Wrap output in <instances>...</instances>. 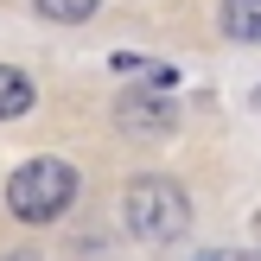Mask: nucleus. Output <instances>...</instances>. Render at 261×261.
Instances as JSON below:
<instances>
[{
	"label": "nucleus",
	"mask_w": 261,
	"mask_h": 261,
	"mask_svg": "<svg viewBox=\"0 0 261 261\" xmlns=\"http://www.w3.org/2000/svg\"><path fill=\"white\" fill-rule=\"evenodd\" d=\"M121 217H127V229H134L140 242L166 249V242H178V236L191 229V198H185V185H178V178L147 172V178H134V185H127Z\"/></svg>",
	"instance_id": "f257e3e1"
},
{
	"label": "nucleus",
	"mask_w": 261,
	"mask_h": 261,
	"mask_svg": "<svg viewBox=\"0 0 261 261\" xmlns=\"http://www.w3.org/2000/svg\"><path fill=\"white\" fill-rule=\"evenodd\" d=\"M70 204H76V166L64 160H25L7 178V211L19 223H58Z\"/></svg>",
	"instance_id": "f03ea898"
},
{
	"label": "nucleus",
	"mask_w": 261,
	"mask_h": 261,
	"mask_svg": "<svg viewBox=\"0 0 261 261\" xmlns=\"http://www.w3.org/2000/svg\"><path fill=\"white\" fill-rule=\"evenodd\" d=\"M172 121H178V109L166 96H121L115 102V127H121V134H140V140H153V134H172Z\"/></svg>",
	"instance_id": "7ed1b4c3"
},
{
	"label": "nucleus",
	"mask_w": 261,
	"mask_h": 261,
	"mask_svg": "<svg viewBox=\"0 0 261 261\" xmlns=\"http://www.w3.org/2000/svg\"><path fill=\"white\" fill-rule=\"evenodd\" d=\"M38 89L25 70H13V64H0V121H19V115H32Z\"/></svg>",
	"instance_id": "20e7f679"
},
{
	"label": "nucleus",
	"mask_w": 261,
	"mask_h": 261,
	"mask_svg": "<svg viewBox=\"0 0 261 261\" xmlns=\"http://www.w3.org/2000/svg\"><path fill=\"white\" fill-rule=\"evenodd\" d=\"M223 32L242 38V45H255L261 38V0H223Z\"/></svg>",
	"instance_id": "39448f33"
},
{
	"label": "nucleus",
	"mask_w": 261,
	"mask_h": 261,
	"mask_svg": "<svg viewBox=\"0 0 261 261\" xmlns=\"http://www.w3.org/2000/svg\"><path fill=\"white\" fill-rule=\"evenodd\" d=\"M45 19H58V25H83V19H96V7L102 0H32Z\"/></svg>",
	"instance_id": "423d86ee"
},
{
	"label": "nucleus",
	"mask_w": 261,
	"mask_h": 261,
	"mask_svg": "<svg viewBox=\"0 0 261 261\" xmlns=\"http://www.w3.org/2000/svg\"><path fill=\"white\" fill-rule=\"evenodd\" d=\"M249 261H261V255H249Z\"/></svg>",
	"instance_id": "0eeeda50"
}]
</instances>
